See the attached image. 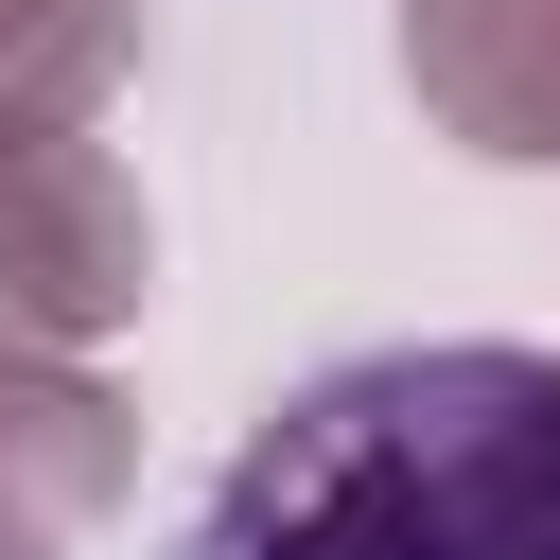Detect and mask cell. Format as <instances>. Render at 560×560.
Returning <instances> with one entry per match:
<instances>
[{
  "label": "cell",
  "mask_w": 560,
  "mask_h": 560,
  "mask_svg": "<svg viewBox=\"0 0 560 560\" xmlns=\"http://www.w3.org/2000/svg\"><path fill=\"white\" fill-rule=\"evenodd\" d=\"M192 560H560V350L420 332L280 385L210 472Z\"/></svg>",
  "instance_id": "obj_1"
},
{
  "label": "cell",
  "mask_w": 560,
  "mask_h": 560,
  "mask_svg": "<svg viewBox=\"0 0 560 560\" xmlns=\"http://www.w3.org/2000/svg\"><path fill=\"white\" fill-rule=\"evenodd\" d=\"M140 298H158L140 175L88 122H0V350H70Z\"/></svg>",
  "instance_id": "obj_2"
},
{
  "label": "cell",
  "mask_w": 560,
  "mask_h": 560,
  "mask_svg": "<svg viewBox=\"0 0 560 560\" xmlns=\"http://www.w3.org/2000/svg\"><path fill=\"white\" fill-rule=\"evenodd\" d=\"M140 490V420L70 350H0V560H88Z\"/></svg>",
  "instance_id": "obj_3"
},
{
  "label": "cell",
  "mask_w": 560,
  "mask_h": 560,
  "mask_svg": "<svg viewBox=\"0 0 560 560\" xmlns=\"http://www.w3.org/2000/svg\"><path fill=\"white\" fill-rule=\"evenodd\" d=\"M122 52H140L122 0H0V122H88Z\"/></svg>",
  "instance_id": "obj_4"
}]
</instances>
